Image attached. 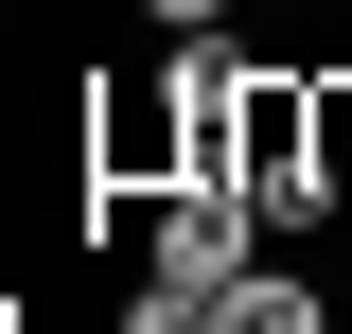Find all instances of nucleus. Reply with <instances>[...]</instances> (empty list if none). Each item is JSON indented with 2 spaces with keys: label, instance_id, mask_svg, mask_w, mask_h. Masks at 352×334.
Listing matches in <instances>:
<instances>
[{
  "label": "nucleus",
  "instance_id": "nucleus-1",
  "mask_svg": "<svg viewBox=\"0 0 352 334\" xmlns=\"http://www.w3.org/2000/svg\"><path fill=\"white\" fill-rule=\"evenodd\" d=\"M247 229H264V194H229V176H176V194H159V229H141V264H159V282H212V299H229V282L264 264Z\"/></svg>",
  "mask_w": 352,
  "mask_h": 334
},
{
  "label": "nucleus",
  "instance_id": "nucleus-2",
  "mask_svg": "<svg viewBox=\"0 0 352 334\" xmlns=\"http://www.w3.org/2000/svg\"><path fill=\"white\" fill-rule=\"evenodd\" d=\"M229 334H335V299H317L300 264H247V282H229Z\"/></svg>",
  "mask_w": 352,
  "mask_h": 334
},
{
  "label": "nucleus",
  "instance_id": "nucleus-3",
  "mask_svg": "<svg viewBox=\"0 0 352 334\" xmlns=\"http://www.w3.org/2000/svg\"><path fill=\"white\" fill-rule=\"evenodd\" d=\"M300 159H317V194L352 211V71H317V88H300Z\"/></svg>",
  "mask_w": 352,
  "mask_h": 334
},
{
  "label": "nucleus",
  "instance_id": "nucleus-4",
  "mask_svg": "<svg viewBox=\"0 0 352 334\" xmlns=\"http://www.w3.org/2000/svg\"><path fill=\"white\" fill-rule=\"evenodd\" d=\"M124 334H229V299H212V282H159V264H141V299H124Z\"/></svg>",
  "mask_w": 352,
  "mask_h": 334
},
{
  "label": "nucleus",
  "instance_id": "nucleus-5",
  "mask_svg": "<svg viewBox=\"0 0 352 334\" xmlns=\"http://www.w3.org/2000/svg\"><path fill=\"white\" fill-rule=\"evenodd\" d=\"M141 18H159V36H229V0H141Z\"/></svg>",
  "mask_w": 352,
  "mask_h": 334
}]
</instances>
